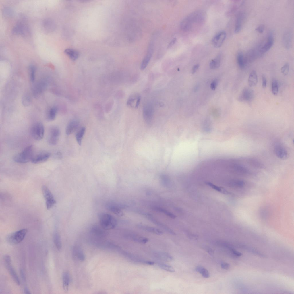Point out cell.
<instances>
[{"mask_svg":"<svg viewBox=\"0 0 294 294\" xmlns=\"http://www.w3.org/2000/svg\"><path fill=\"white\" fill-rule=\"evenodd\" d=\"M34 147L33 145H29L26 147L21 152L16 155L13 158V161L18 163L24 164L31 160L34 155Z\"/></svg>","mask_w":294,"mask_h":294,"instance_id":"cell-1","label":"cell"},{"mask_svg":"<svg viewBox=\"0 0 294 294\" xmlns=\"http://www.w3.org/2000/svg\"><path fill=\"white\" fill-rule=\"evenodd\" d=\"M99 220L101 227L105 230H110L116 226L117 221L113 216L108 214L102 213L99 215Z\"/></svg>","mask_w":294,"mask_h":294,"instance_id":"cell-2","label":"cell"},{"mask_svg":"<svg viewBox=\"0 0 294 294\" xmlns=\"http://www.w3.org/2000/svg\"><path fill=\"white\" fill-rule=\"evenodd\" d=\"M45 128L43 124L38 122L34 123L31 127L30 134L32 138L36 140H42L44 136Z\"/></svg>","mask_w":294,"mask_h":294,"instance_id":"cell-3","label":"cell"},{"mask_svg":"<svg viewBox=\"0 0 294 294\" xmlns=\"http://www.w3.org/2000/svg\"><path fill=\"white\" fill-rule=\"evenodd\" d=\"M27 232L26 229H23L10 235L7 238L8 242L12 244H16L21 242Z\"/></svg>","mask_w":294,"mask_h":294,"instance_id":"cell-4","label":"cell"},{"mask_svg":"<svg viewBox=\"0 0 294 294\" xmlns=\"http://www.w3.org/2000/svg\"><path fill=\"white\" fill-rule=\"evenodd\" d=\"M42 190L45 200L47 208L49 209L56 203V200L53 194L46 186L43 185Z\"/></svg>","mask_w":294,"mask_h":294,"instance_id":"cell-5","label":"cell"},{"mask_svg":"<svg viewBox=\"0 0 294 294\" xmlns=\"http://www.w3.org/2000/svg\"><path fill=\"white\" fill-rule=\"evenodd\" d=\"M48 141L51 145H55L57 144L59 138L60 130L59 128L56 126L51 127L49 131Z\"/></svg>","mask_w":294,"mask_h":294,"instance_id":"cell-6","label":"cell"},{"mask_svg":"<svg viewBox=\"0 0 294 294\" xmlns=\"http://www.w3.org/2000/svg\"><path fill=\"white\" fill-rule=\"evenodd\" d=\"M120 252L121 254L125 257L135 263L148 265H153L154 264V262L153 261L144 260L126 252L121 250Z\"/></svg>","mask_w":294,"mask_h":294,"instance_id":"cell-7","label":"cell"},{"mask_svg":"<svg viewBox=\"0 0 294 294\" xmlns=\"http://www.w3.org/2000/svg\"><path fill=\"white\" fill-rule=\"evenodd\" d=\"M254 96L253 90L249 88L245 87L243 89L238 100L240 102H250L253 99Z\"/></svg>","mask_w":294,"mask_h":294,"instance_id":"cell-8","label":"cell"},{"mask_svg":"<svg viewBox=\"0 0 294 294\" xmlns=\"http://www.w3.org/2000/svg\"><path fill=\"white\" fill-rule=\"evenodd\" d=\"M153 114V109L150 104L145 105L143 109L144 119L146 123L148 125L151 123Z\"/></svg>","mask_w":294,"mask_h":294,"instance_id":"cell-9","label":"cell"},{"mask_svg":"<svg viewBox=\"0 0 294 294\" xmlns=\"http://www.w3.org/2000/svg\"><path fill=\"white\" fill-rule=\"evenodd\" d=\"M274 43V38L272 33H270L268 35L267 40L262 47L259 48L258 51V56H261L272 47Z\"/></svg>","mask_w":294,"mask_h":294,"instance_id":"cell-10","label":"cell"},{"mask_svg":"<svg viewBox=\"0 0 294 294\" xmlns=\"http://www.w3.org/2000/svg\"><path fill=\"white\" fill-rule=\"evenodd\" d=\"M153 49V44L151 42L149 44L147 53L141 63L140 67L141 70H144L147 66L152 55Z\"/></svg>","mask_w":294,"mask_h":294,"instance_id":"cell-11","label":"cell"},{"mask_svg":"<svg viewBox=\"0 0 294 294\" xmlns=\"http://www.w3.org/2000/svg\"><path fill=\"white\" fill-rule=\"evenodd\" d=\"M226 33L221 31L216 34L212 38L211 42L213 45L216 48L220 47L226 37Z\"/></svg>","mask_w":294,"mask_h":294,"instance_id":"cell-12","label":"cell"},{"mask_svg":"<svg viewBox=\"0 0 294 294\" xmlns=\"http://www.w3.org/2000/svg\"><path fill=\"white\" fill-rule=\"evenodd\" d=\"M144 214L147 218L149 220L153 223L162 228L167 233L173 235H175V233L172 229L165 225L156 220L151 214L147 213H144Z\"/></svg>","mask_w":294,"mask_h":294,"instance_id":"cell-13","label":"cell"},{"mask_svg":"<svg viewBox=\"0 0 294 294\" xmlns=\"http://www.w3.org/2000/svg\"><path fill=\"white\" fill-rule=\"evenodd\" d=\"M51 154L47 152H43L34 155L31 162L34 164H38L47 160L50 157Z\"/></svg>","mask_w":294,"mask_h":294,"instance_id":"cell-14","label":"cell"},{"mask_svg":"<svg viewBox=\"0 0 294 294\" xmlns=\"http://www.w3.org/2000/svg\"><path fill=\"white\" fill-rule=\"evenodd\" d=\"M141 99V96L138 93L133 94L129 98L127 102V105L131 107L137 108L139 105Z\"/></svg>","mask_w":294,"mask_h":294,"instance_id":"cell-15","label":"cell"},{"mask_svg":"<svg viewBox=\"0 0 294 294\" xmlns=\"http://www.w3.org/2000/svg\"><path fill=\"white\" fill-rule=\"evenodd\" d=\"M72 255L75 259L80 261H84L85 259V256L82 249L79 247L75 245L72 249Z\"/></svg>","mask_w":294,"mask_h":294,"instance_id":"cell-16","label":"cell"},{"mask_svg":"<svg viewBox=\"0 0 294 294\" xmlns=\"http://www.w3.org/2000/svg\"><path fill=\"white\" fill-rule=\"evenodd\" d=\"M153 255L156 258L165 261L170 262L174 259L171 255L165 252H155L153 253Z\"/></svg>","mask_w":294,"mask_h":294,"instance_id":"cell-17","label":"cell"},{"mask_svg":"<svg viewBox=\"0 0 294 294\" xmlns=\"http://www.w3.org/2000/svg\"><path fill=\"white\" fill-rule=\"evenodd\" d=\"M274 150L276 156L280 159H285L287 158L288 156L287 151L281 145H276L274 147Z\"/></svg>","mask_w":294,"mask_h":294,"instance_id":"cell-18","label":"cell"},{"mask_svg":"<svg viewBox=\"0 0 294 294\" xmlns=\"http://www.w3.org/2000/svg\"><path fill=\"white\" fill-rule=\"evenodd\" d=\"M231 170L235 173L240 175L247 174L249 171L246 168L241 165L234 164L231 166Z\"/></svg>","mask_w":294,"mask_h":294,"instance_id":"cell-19","label":"cell"},{"mask_svg":"<svg viewBox=\"0 0 294 294\" xmlns=\"http://www.w3.org/2000/svg\"><path fill=\"white\" fill-rule=\"evenodd\" d=\"M79 121L74 119L70 121L67 124L66 129V133L69 135L73 133L77 128L79 125Z\"/></svg>","mask_w":294,"mask_h":294,"instance_id":"cell-20","label":"cell"},{"mask_svg":"<svg viewBox=\"0 0 294 294\" xmlns=\"http://www.w3.org/2000/svg\"><path fill=\"white\" fill-rule=\"evenodd\" d=\"M106 206L109 210L118 216H121L124 214L123 212L119 206L113 203H108Z\"/></svg>","mask_w":294,"mask_h":294,"instance_id":"cell-21","label":"cell"},{"mask_svg":"<svg viewBox=\"0 0 294 294\" xmlns=\"http://www.w3.org/2000/svg\"><path fill=\"white\" fill-rule=\"evenodd\" d=\"M136 227L140 229L155 234L160 235L163 233L161 230L154 227L141 224L137 225Z\"/></svg>","mask_w":294,"mask_h":294,"instance_id":"cell-22","label":"cell"},{"mask_svg":"<svg viewBox=\"0 0 294 294\" xmlns=\"http://www.w3.org/2000/svg\"><path fill=\"white\" fill-rule=\"evenodd\" d=\"M291 34L289 31H287L284 34L283 42L285 47L287 49H289L291 45Z\"/></svg>","mask_w":294,"mask_h":294,"instance_id":"cell-23","label":"cell"},{"mask_svg":"<svg viewBox=\"0 0 294 294\" xmlns=\"http://www.w3.org/2000/svg\"><path fill=\"white\" fill-rule=\"evenodd\" d=\"M127 238L133 241L140 243L145 244L148 241V239L145 237L135 235H127Z\"/></svg>","mask_w":294,"mask_h":294,"instance_id":"cell-24","label":"cell"},{"mask_svg":"<svg viewBox=\"0 0 294 294\" xmlns=\"http://www.w3.org/2000/svg\"><path fill=\"white\" fill-rule=\"evenodd\" d=\"M244 16V14L243 12H240L238 14L236 19L235 29V33H237L240 31Z\"/></svg>","mask_w":294,"mask_h":294,"instance_id":"cell-25","label":"cell"},{"mask_svg":"<svg viewBox=\"0 0 294 294\" xmlns=\"http://www.w3.org/2000/svg\"><path fill=\"white\" fill-rule=\"evenodd\" d=\"M257 53L254 49H251L247 53L244 57L246 65L248 63H250L254 61L256 58Z\"/></svg>","mask_w":294,"mask_h":294,"instance_id":"cell-26","label":"cell"},{"mask_svg":"<svg viewBox=\"0 0 294 294\" xmlns=\"http://www.w3.org/2000/svg\"><path fill=\"white\" fill-rule=\"evenodd\" d=\"M258 76L256 71L252 70L250 73L248 79V83L250 87L256 86L258 82Z\"/></svg>","mask_w":294,"mask_h":294,"instance_id":"cell-27","label":"cell"},{"mask_svg":"<svg viewBox=\"0 0 294 294\" xmlns=\"http://www.w3.org/2000/svg\"><path fill=\"white\" fill-rule=\"evenodd\" d=\"M63 287L64 291L65 292L68 291L70 281V276L69 273L67 272H65L62 275Z\"/></svg>","mask_w":294,"mask_h":294,"instance_id":"cell-28","label":"cell"},{"mask_svg":"<svg viewBox=\"0 0 294 294\" xmlns=\"http://www.w3.org/2000/svg\"><path fill=\"white\" fill-rule=\"evenodd\" d=\"M64 52L72 60H76L79 56V52L72 49H67L64 51Z\"/></svg>","mask_w":294,"mask_h":294,"instance_id":"cell-29","label":"cell"},{"mask_svg":"<svg viewBox=\"0 0 294 294\" xmlns=\"http://www.w3.org/2000/svg\"><path fill=\"white\" fill-rule=\"evenodd\" d=\"M237 61L239 68L241 69H243L245 67L246 64L244 57L242 52H239L238 53L237 56Z\"/></svg>","mask_w":294,"mask_h":294,"instance_id":"cell-30","label":"cell"},{"mask_svg":"<svg viewBox=\"0 0 294 294\" xmlns=\"http://www.w3.org/2000/svg\"><path fill=\"white\" fill-rule=\"evenodd\" d=\"M91 231L95 235L98 237L99 238L104 237L106 235L105 232L103 229L98 227H93Z\"/></svg>","mask_w":294,"mask_h":294,"instance_id":"cell-31","label":"cell"},{"mask_svg":"<svg viewBox=\"0 0 294 294\" xmlns=\"http://www.w3.org/2000/svg\"><path fill=\"white\" fill-rule=\"evenodd\" d=\"M6 266L14 281L19 285L20 282L19 279L15 271L10 265H6Z\"/></svg>","mask_w":294,"mask_h":294,"instance_id":"cell-32","label":"cell"},{"mask_svg":"<svg viewBox=\"0 0 294 294\" xmlns=\"http://www.w3.org/2000/svg\"><path fill=\"white\" fill-rule=\"evenodd\" d=\"M53 238L56 248L58 250H61L62 248V243L59 235L57 233H55L53 235Z\"/></svg>","mask_w":294,"mask_h":294,"instance_id":"cell-33","label":"cell"},{"mask_svg":"<svg viewBox=\"0 0 294 294\" xmlns=\"http://www.w3.org/2000/svg\"><path fill=\"white\" fill-rule=\"evenodd\" d=\"M153 208L155 210L163 213L171 218L175 219L176 218L174 214L164 208L158 207H154Z\"/></svg>","mask_w":294,"mask_h":294,"instance_id":"cell-34","label":"cell"},{"mask_svg":"<svg viewBox=\"0 0 294 294\" xmlns=\"http://www.w3.org/2000/svg\"><path fill=\"white\" fill-rule=\"evenodd\" d=\"M195 270L197 272L201 274L202 276L205 278H208L210 276L208 270L203 266H198L196 267Z\"/></svg>","mask_w":294,"mask_h":294,"instance_id":"cell-35","label":"cell"},{"mask_svg":"<svg viewBox=\"0 0 294 294\" xmlns=\"http://www.w3.org/2000/svg\"><path fill=\"white\" fill-rule=\"evenodd\" d=\"M220 56H218L216 58L212 59L210 61L209 64L210 67L212 69L218 68L220 66Z\"/></svg>","mask_w":294,"mask_h":294,"instance_id":"cell-36","label":"cell"},{"mask_svg":"<svg viewBox=\"0 0 294 294\" xmlns=\"http://www.w3.org/2000/svg\"><path fill=\"white\" fill-rule=\"evenodd\" d=\"M85 130L86 128L85 127H82L76 135V141L80 145L81 144L82 140L85 133Z\"/></svg>","mask_w":294,"mask_h":294,"instance_id":"cell-37","label":"cell"},{"mask_svg":"<svg viewBox=\"0 0 294 294\" xmlns=\"http://www.w3.org/2000/svg\"><path fill=\"white\" fill-rule=\"evenodd\" d=\"M271 86L272 94L275 96L277 95L279 92V85L277 80L274 79L272 80Z\"/></svg>","mask_w":294,"mask_h":294,"instance_id":"cell-38","label":"cell"},{"mask_svg":"<svg viewBox=\"0 0 294 294\" xmlns=\"http://www.w3.org/2000/svg\"><path fill=\"white\" fill-rule=\"evenodd\" d=\"M57 111V108L56 107L51 108L49 110L47 115L48 120L50 121L54 120L55 118Z\"/></svg>","mask_w":294,"mask_h":294,"instance_id":"cell-39","label":"cell"},{"mask_svg":"<svg viewBox=\"0 0 294 294\" xmlns=\"http://www.w3.org/2000/svg\"><path fill=\"white\" fill-rule=\"evenodd\" d=\"M245 182L241 179H236L232 181L230 183V185L234 187L241 188L245 185Z\"/></svg>","mask_w":294,"mask_h":294,"instance_id":"cell-40","label":"cell"},{"mask_svg":"<svg viewBox=\"0 0 294 294\" xmlns=\"http://www.w3.org/2000/svg\"><path fill=\"white\" fill-rule=\"evenodd\" d=\"M158 265L162 269L167 271L173 272H175V270L172 266L161 263H158Z\"/></svg>","mask_w":294,"mask_h":294,"instance_id":"cell-41","label":"cell"},{"mask_svg":"<svg viewBox=\"0 0 294 294\" xmlns=\"http://www.w3.org/2000/svg\"><path fill=\"white\" fill-rule=\"evenodd\" d=\"M29 70L30 80L31 82H33L35 78V68L33 65H31Z\"/></svg>","mask_w":294,"mask_h":294,"instance_id":"cell-42","label":"cell"},{"mask_svg":"<svg viewBox=\"0 0 294 294\" xmlns=\"http://www.w3.org/2000/svg\"><path fill=\"white\" fill-rule=\"evenodd\" d=\"M289 64L286 63L281 67V72L284 75H287L289 73Z\"/></svg>","mask_w":294,"mask_h":294,"instance_id":"cell-43","label":"cell"},{"mask_svg":"<svg viewBox=\"0 0 294 294\" xmlns=\"http://www.w3.org/2000/svg\"><path fill=\"white\" fill-rule=\"evenodd\" d=\"M22 103L23 105L27 106L29 105L31 102L30 97L27 95L24 96L22 98Z\"/></svg>","mask_w":294,"mask_h":294,"instance_id":"cell-44","label":"cell"},{"mask_svg":"<svg viewBox=\"0 0 294 294\" xmlns=\"http://www.w3.org/2000/svg\"><path fill=\"white\" fill-rule=\"evenodd\" d=\"M3 259L6 265L11 264V260L9 256L7 255H5L3 257Z\"/></svg>","mask_w":294,"mask_h":294,"instance_id":"cell-45","label":"cell"},{"mask_svg":"<svg viewBox=\"0 0 294 294\" xmlns=\"http://www.w3.org/2000/svg\"><path fill=\"white\" fill-rule=\"evenodd\" d=\"M228 247L232 253L235 255L238 256H240L242 255V254L241 252H239L231 247Z\"/></svg>","mask_w":294,"mask_h":294,"instance_id":"cell-46","label":"cell"},{"mask_svg":"<svg viewBox=\"0 0 294 294\" xmlns=\"http://www.w3.org/2000/svg\"><path fill=\"white\" fill-rule=\"evenodd\" d=\"M220 266L221 268L223 269L227 270L229 268L230 266L228 263L222 262L221 263Z\"/></svg>","mask_w":294,"mask_h":294,"instance_id":"cell-47","label":"cell"},{"mask_svg":"<svg viewBox=\"0 0 294 294\" xmlns=\"http://www.w3.org/2000/svg\"><path fill=\"white\" fill-rule=\"evenodd\" d=\"M207 184L210 186L211 187H212V188L217 191H220L221 190V189L220 188H219V187H218V186L215 185L212 183H211L210 182H207Z\"/></svg>","mask_w":294,"mask_h":294,"instance_id":"cell-48","label":"cell"},{"mask_svg":"<svg viewBox=\"0 0 294 294\" xmlns=\"http://www.w3.org/2000/svg\"><path fill=\"white\" fill-rule=\"evenodd\" d=\"M217 80H216L213 81L211 84L210 88L213 90H215L217 85Z\"/></svg>","mask_w":294,"mask_h":294,"instance_id":"cell-49","label":"cell"},{"mask_svg":"<svg viewBox=\"0 0 294 294\" xmlns=\"http://www.w3.org/2000/svg\"><path fill=\"white\" fill-rule=\"evenodd\" d=\"M262 86L263 88L266 87L267 85V80L265 76L262 75Z\"/></svg>","mask_w":294,"mask_h":294,"instance_id":"cell-50","label":"cell"},{"mask_svg":"<svg viewBox=\"0 0 294 294\" xmlns=\"http://www.w3.org/2000/svg\"><path fill=\"white\" fill-rule=\"evenodd\" d=\"M255 30L260 33H262L264 30V26L262 25H260Z\"/></svg>","mask_w":294,"mask_h":294,"instance_id":"cell-51","label":"cell"},{"mask_svg":"<svg viewBox=\"0 0 294 294\" xmlns=\"http://www.w3.org/2000/svg\"><path fill=\"white\" fill-rule=\"evenodd\" d=\"M176 38H174L170 42L168 45V48H170L173 46L176 41Z\"/></svg>","mask_w":294,"mask_h":294,"instance_id":"cell-52","label":"cell"},{"mask_svg":"<svg viewBox=\"0 0 294 294\" xmlns=\"http://www.w3.org/2000/svg\"><path fill=\"white\" fill-rule=\"evenodd\" d=\"M199 66V64L195 65L193 67L192 69V73L194 74L197 70Z\"/></svg>","mask_w":294,"mask_h":294,"instance_id":"cell-53","label":"cell"},{"mask_svg":"<svg viewBox=\"0 0 294 294\" xmlns=\"http://www.w3.org/2000/svg\"><path fill=\"white\" fill-rule=\"evenodd\" d=\"M20 275H21V276L22 277V278L24 281H25V274H24V272L23 271V270L22 269H20Z\"/></svg>","mask_w":294,"mask_h":294,"instance_id":"cell-54","label":"cell"},{"mask_svg":"<svg viewBox=\"0 0 294 294\" xmlns=\"http://www.w3.org/2000/svg\"><path fill=\"white\" fill-rule=\"evenodd\" d=\"M24 292L26 293V294H30V291L28 288L26 287H25L24 289Z\"/></svg>","mask_w":294,"mask_h":294,"instance_id":"cell-55","label":"cell"}]
</instances>
